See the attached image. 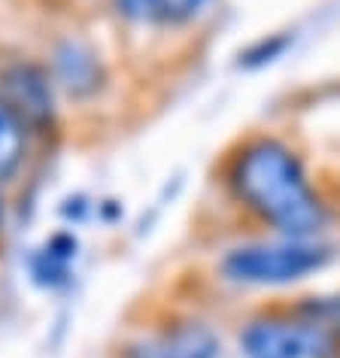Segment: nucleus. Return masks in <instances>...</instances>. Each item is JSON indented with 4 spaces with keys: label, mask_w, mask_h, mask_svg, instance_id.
<instances>
[{
    "label": "nucleus",
    "mask_w": 340,
    "mask_h": 358,
    "mask_svg": "<svg viewBox=\"0 0 340 358\" xmlns=\"http://www.w3.org/2000/svg\"><path fill=\"white\" fill-rule=\"evenodd\" d=\"M216 189L222 207L243 231L337 237L340 201L289 131L253 128L237 134L216 161Z\"/></svg>",
    "instance_id": "f257e3e1"
},
{
    "label": "nucleus",
    "mask_w": 340,
    "mask_h": 358,
    "mask_svg": "<svg viewBox=\"0 0 340 358\" xmlns=\"http://www.w3.org/2000/svg\"><path fill=\"white\" fill-rule=\"evenodd\" d=\"M337 264V237H280L243 231L213 252L210 276L228 294L289 298L313 289Z\"/></svg>",
    "instance_id": "f03ea898"
},
{
    "label": "nucleus",
    "mask_w": 340,
    "mask_h": 358,
    "mask_svg": "<svg viewBox=\"0 0 340 358\" xmlns=\"http://www.w3.org/2000/svg\"><path fill=\"white\" fill-rule=\"evenodd\" d=\"M237 358H340V337L285 298L249 303L228 325Z\"/></svg>",
    "instance_id": "7ed1b4c3"
},
{
    "label": "nucleus",
    "mask_w": 340,
    "mask_h": 358,
    "mask_svg": "<svg viewBox=\"0 0 340 358\" xmlns=\"http://www.w3.org/2000/svg\"><path fill=\"white\" fill-rule=\"evenodd\" d=\"M228 328L201 310L167 313L119 340L113 358H225Z\"/></svg>",
    "instance_id": "20e7f679"
},
{
    "label": "nucleus",
    "mask_w": 340,
    "mask_h": 358,
    "mask_svg": "<svg viewBox=\"0 0 340 358\" xmlns=\"http://www.w3.org/2000/svg\"><path fill=\"white\" fill-rule=\"evenodd\" d=\"M0 97L13 106L34 140H49L61 124V94L40 58H10L0 64Z\"/></svg>",
    "instance_id": "39448f33"
},
{
    "label": "nucleus",
    "mask_w": 340,
    "mask_h": 358,
    "mask_svg": "<svg viewBox=\"0 0 340 358\" xmlns=\"http://www.w3.org/2000/svg\"><path fill=\"white\" fill-rule=\"evenodd\" d=\"M49 73L58 85L61 101L85 106L101 101L110 88V64L101 55V49L92 40L79 37V34H67L58 37L49 49Z\"/></svg>",
    "instance_id": "423d86ee"
},
{
    "label": "nucleus",
    "mask_w": 340,
    "mask_h": 358,
    "mask_svg": "<svg viewBox=\"0 0 340 358\" xmlns=\"http://www.w3.org/2000/svg\"><path fill=\"white\" fill-rule=\"evenodd\" d=\"M216 0H113L115 19L152 34H189L213 15Z\"/></svg>",
    "instance_id": "0eeeda50"
},
{
    "label": "nucleus",
    "mask_w": 340,
    "mask_h": 358,
    "mask_svg": "<svg viewBox=\"0 0 340 358\" xmlns=\"http://www.w3.org/2000/svg\"><path fill=\"white\" fill-rule=\"evenodd\" d=\"M79 234L73 228H58L28 255V276L43 292H64L73 285L79 262Z\"/></svg>",
    "instance_id": "6e6552de"
},
{
    "label": "nucleus",
    "mask_w": 340,
    "mask_h": 358,
    "mask_svg": "<svg viewBox=\"0 0 340 358\" xmlns=\"http://www.w3.org/2000/svg\"><path fill=\"white\" fill-rule=\"evenodd\" d=\"M295 46H298V31L295 28L262 31L234 52V67L240 73H264V70L283 64L295 52Z\"/></svg>",
    "instance_id": "1a4fd4ad"
},
{
    "label": "nucleus",
    "mask_w": 340,
    "mask_h": 358,
    "mask_svg": "<svg viewBox=\"0 0 340 358\" xmlns=\"http://www.w3.org/2000/svg\"><path fill=\"white\" fill-rule=\"evenodd\" d=\"M34 137L13 106L0 97V182H10L24 170L31 158Z\"/></svg>",
    "instance_id": "9d476101"
},
{
    "label": "nucleus",
    "mask_w": 340,
    "mask_h": 358,
    "mask_svg": "<svg viewBox=\"0 0 340 358\" xmlns=\"http://www.w3.org/2000/svg\"><path fill=\"white\" fill-rule=\"evenodd\" d=\"M285 301L307 319L319 322V325H325L340 337V289H319V285H313V289L289 294Z\"/></svg>",
    "instance_id": "9b49d317"
},
{
    "label": "nucleus",
    "mask_w": 340,
    "mask_h": 358,
    "mask_svg": "<svg viewBox=\"0 0 340 358\" xmlns=\"http://www.w3.org/2000/svg\"><path fill=\"white\" fill-rule=\"evenodd\" d=\"M94 203L97 201H92L85 192H73V194H67V198L58 203V216L64 219L67 228H79L83 222H88L94 216Z\"/></svg>",
    "instance_id": "f8f14e48"
},
{
    "label": "nucleus",
    "mask_w": 340,
    "mask_h": 358,
    "mask_svg": "<svg viewBox=\"0 0 340 358\" xmlns=\"http://www.w3.org/2000/svg\"><path fill=\"white\" fill-rule=\"evenodd\" d=\"M122 203L115 201V198H104V201H97L94 203V216L104 222V225H113V222H119L122 219Z\"/></svg>",
    "instance_id": "ddd939ff"
},
{
    "label": "nucleus",
    "mask_w": 340,
    "mask_h": 358,
    "mask_svg": "<svg viewBox=\"0 0 340 358\" xmlns=\"http://www.w3.org/2000/svg\"><path fill=\"white\" fill-rule=\"evenodd\" d=\"M3 231H6V201H3V192H0V237H3Z\"/></svg>",
    "instance_id": "4468645a"
}]
</instances>
